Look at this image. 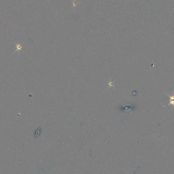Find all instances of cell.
I'll list each match as a JSON object with an SVG mask.
<instances>
[{
    "mask_svg": "<svg viewBox=\"0 0 174 174\" xmlns=\"http://www.w3.org/2000/svg\"><path fill=\"white\" fill-rule=\"evenodd\" d=\"M170 105H174V95L170 96Z\"/></svg>",
    "mask_w": 174,
    "mask_h": 174,
    "instance_id": "1",
    "label": "cell"
}]
</instances>
